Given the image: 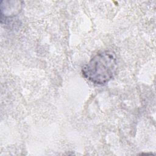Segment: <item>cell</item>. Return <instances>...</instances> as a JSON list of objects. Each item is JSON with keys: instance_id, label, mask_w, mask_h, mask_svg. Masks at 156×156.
Segmentation results:
<instances>
[{"instance_id": "6da1fadb", "label": "cell", "mask_w": 156, "mask_h": 156, "mask_svg": "<svg viewBox=\"0 0 156 156\" xmlns=\"http://www.w3.org/2000/svg\"><path fill=\"white\" fill-rule=\"evenodd\" d=\"M117 70L116 57L112 51L96 54L82 69V75L90 82L104 85L115 76Z\"/></svg>"}, {"instance_id": "7a4b0ae2", "label": "cell", "mask_w": 156, "mask_h": 156, "mask_svg": "<svg viewBox=\"0 0 156 156\" xmlns=\"http://www.w3.org/2000/svg\"><path fill=\"white\" fill-rule=\"evenodd\" d=\"M4 5L1 3V18L12 17L18 14L22 8V2L19 1H2Z\"/></svg>"}]
</instances>
